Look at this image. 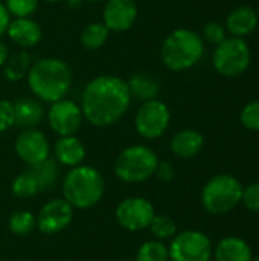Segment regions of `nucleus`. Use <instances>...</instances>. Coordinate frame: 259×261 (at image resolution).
<instances>
[{
    "label": "nucleus",
    "instance_id": "obj_5",
    "mask_svg": "<svg viewBox=\"0 0 259 261\" xmlns=\"http://www.w3.org/2000/svg\"><path fill=\"white\" fill-rule=\"evenodd\" d=\"M159 165L156 151L147 145L137 144L122 150L114 161V174L127 184H140L154 176Z\"/></svg>",
    "mask_w": 259,
    "mask_h": 261
},
{
    "label": "nucleus",
    "instance_id": "obj_39",
    "mask_svg": "<svg viewBox=\"0 0 259 261\" xmlns=\"http://www.w3.org/2000/svg\"><path fill=\"white\" fill-rule=\"evenodd\" d=\"M252 261H259V255L258 257H255V258H252Z\"/></svg>",
    "mask_w": 259,
    "mask_h": 261
},
{
    "label": "nucleus",
    "instance_id": "obj_2",
    "mask_svg": "<svg viewBox=\"0 0 259 261\" xmlns=\"http://www.w3.org/2000/svg\"><path fill=\"white\" fill-rule=\"evenodd\" d=\"M27 86L35 98L44 102L63 99L72 84L69 64L61 58H41L35 61L27 72Z\"/></svg>",
    "mask_w": 259,
    "mask_h": 261
},
{
    "label": "nucleus",
    "instance_id": "obj_12",
    "mask_svg": "<svg viewBox=\"0 0 259 261\" xmlns=\"http://www.w3.org/2000/svg\"><path fill=\"white\" fill-rule=\"evenodd\" d=\"M15 153L21 162L32 167L49 158L50 145L46 135L37 128H24L15 139Z\"/></svg>",
    "mask_w": 259,
    "mask_h": 261
},
{
    "label": "nucleus",
    "instance_id": "obj_3",
    "mask_svg": "<svg viewBox=\"0 0 259 261\" xmlns=\"http://www.w3.org/2000/svg\"><path fill=\"white\" fill-rule=\"evenodd\" d=\"M105 191L102 174L90 165H78L70 168L63 180V199L76 210H89L96 206Z\"/></svg>",
    "mask_w": 259,
    "mask_h": 261
},
{
    "label": "nucleus",
    "instance_id": "obj_35",
    "mask_svg": "<svg viewBox=\"0 0 259 261\" xmlns=\"http://www.w3.org/2000/svg\"><path fill=\"white\" fill-rule=\"evenodd\" d=\"M9 21H11V14L8 12V9H6L5 3H2V2H0V37H2V34H5V32H6Z\"/></svg>",
    "mask_w": 259,
    "mask_h": 261
},
{
    "label": "nucleus",
    "instance_id": "obj_19",
    "mask_svg": "<svg viewBox=\"0 0 259 261\" xmlns=\"http://www.w3.org/2000/svg\"><path fill=\"white\" fill-rule=\"evenodd\" d=\"M227 31L234 37H246L250 32H253L258 26V14L250 6H240L235 8L226 20Z\"/></svg>",
    "mask_w": 259,
    "mask_h": 261
},
{
    "label": "nucleus",
    "instance_id": "obj_25",
    "mask_svg": "<svg viewBox=\"0 0 259 261\" xmlns=\"http://www.w3.org/2000/svg\"><path fill=\"white\" fill-rule=\"evenodd\" d=\"M8 228L15 236H27L37 228V217L31 211H15L8 220Z\"/></svg>",
    "mask_w": 259,
    "mask_h": 261
},
{
    "label": "nucleus",
    "instance_id": "obj_14",
    "mask_svg": "<svg viewBox=\"0 0 259 261\" xmlns=\"http://www.w3.org/2000/svg\"><path fill=\"white\" fill-rule=\"evenodd\" d=\"M137 18V5L134 0H105L102 23L113 32L128 31Z\"/></svg>",
    "mask_w": 259,
    "mask_h": 261
},
{
    "label": "nucleus",
    "instance_id": "obj_32",
    "mask_svg": "<svg viewBox=\"0 0 259 261\" xmlns=\"http://www.w3.org/2000/svg\"><path fill=\"white\" fill-rule=\"evenodd\" d=\"M14 127V104L8 99H0V133Z\"/></svg>",
    "mask_w": 259,
    "mask_h": 261
},
{
    "label": "nucleus",
    "instance_id": "obj_23",
    "mask_svg": "<svg viewBox=\"0 0 259 261\" xmlns=\"http://www.w3.org/2000/svg\"><path fill=\"white\" fill-rule=\"evenodd\" d=\"M31 69V55L26 50L15 52L14 55L8 57L6 63L3 64V73L8 81H20L23 80Z\"/></svg>",
    "mask_w": 259,
    "mask_h": 261
},
{
    "label": "nucleus",
    "instance_id": "obj_28",
    "mask_svg": "<svg viewBox=\"0 0 259 261\" xmlns=\"http://www.w3.org/2000/svg\"><path fill=\"white\" fill-rule=\"evenodd\" d=\"M148 228L151 229V234L157 240H160V242L162 240L172 239L177 234V225H176V222L171 217L163 216V214H156Z\"/></svg>",
    "mask_w": 259,
    "mask_h": 261
},
{
    "label": "nucleus",
    "instance_id": "obj_21",
    "mask_svg": "<svg viewBox=\"0 0 259 261\" xmlns=\"http://www.w3.org/2000/svg\"><path fill=\"white\" fill-rule=\"evenodd\" d=\"M127 84H128L131 96H136L142 102L150 101V99H156L159 92H160V84L157 83V80L153 78L151 75H147V73L133 75Z\"/></svg>",
    "mask_w": 259,
    "mask_h": 261
},
{
    "label": "nucleus",
    "instance_id": "obj_36",
    "mask_svg": "<svg viewBox=\"0 0 259 261\" xmlns=\"http://www.w3.org/2000/svg\"><path fill=\"white\" fill-rule=\"evenodd\" d=\"M8 57H9V52H8V46L3 43V41H0V67L6 63V60H8Z\"/></svg>",
    "mask_w": 259,
    "mask_h": 261
},
{
    "label": "nucleus",
    "instance_id": "obj_10",
    "mask_svg": "<svg viewBox=\"0 0 259 261\" xmlns=\"http://www.w3.org/2000/svg\"><path fill=\"white\" fill-rule=\"evenodd\" d=\"M154 216V206L143 197H127L116 206L114 211L118 225L130 232L147 229Z\"/></svg>",
    "mask_w": 259,
    "mask_h": 261
},
{
    "label": "nucleus",
    "instance_id": "obj_8",
    "mask_svg": "<svg viewBox=\"0 0 259 261\" xmlns=\"http://www.w3.org/2000/svg\"><path fill=\"white\" fill-rule=\"evenodd\" d=\"M172 261H211L214 255L212 242L200 231H183L172 237L168 248Z\"/></svg>",
    "mask_w": 259,
    "mask_h": 261
},
{
    "label": "nucleus",
    "instance_id": "obj_4",
    "mask_svg": "<svg viewBox=\"0 0 259 261\" xmlns=\"http://www.w3.org/2000/svg\"><path fill=\"white\" fill-rule=\"evenodd\" d=\"M203 50V38L195 31L180 28L165 38L160 49V58L169 70L183 72L200 61Z\"/></svg>",
    "mask_w": 259,
    "mask_h": 261
},
{
    "label": "nucleus",
    "instance_id": "obj_31",
    "mask_svg": "<svg viewBox=\"0 0 259 261\" xmlns=\"http://www.w3.org/2000/svg\"><path fill=\"white\" fill-rule=\"evenodd\" d=\"M203 35L209 43L220 44L221 41L226 40V29L218 21H209V23H206V26L203 29Z\"/></svg>",
    "mask_w": 259,
    "mask_h": 261
},
{
    "label": "nucleus",
    "instance_id": "obj_29",
    "mask_svg": "<svg viewBox=\"0 0 259 261\" xmlns=\"http://www.w3.org/2000/svg\"><path fill=\"white\" fill-rule=\"evenodd\" d=\"M5 6L11 15L15 18H23V17H31L37 8H38V0H6Z\"/></svg>",
    "mask_w": 259,
    "mask_h": 261
},
{
    "label": "nucleus",
    "instance_id": "obj_6",
    "mask_svg": "<svg viewBox=\"0 0 259 261\" xmlns=\"http://www.w3.org/2000/svg\"><path fill=\"white\" fill-rule=\"evenodd\" d=\"M243 197V185L232 174H217L202 190V205L214 216L231 213Z\"/></svg>",
    "mask_w": 259,
    "mask_h": 261
},
{
    "label": "nucleus",
    "instance_id": "obj_15",
    "mask_svg": "<svg viewBox=\"0 0 259 261\" xmlns=\"http://www.w3.org/2000/svg\"><path fill=\"white\" fill-rule=\"evenodd\" d=\"M6 32H8L9 38L17 46H20L23 49L37 46L43 37V31H41L40 24L35 20H32L31 17L11 20Z\"/></svg>",
    "mask_w": 259,
    "mask_h": 261
},
{
    "label": "nucleus",
    "instance_id": "obj_18",
    "mask_svg": "<svg viewBox=\"0 0 259 261\" xmlns=\"http://www.w3.org/2000/svg\"><path fill=\"white\" fill-rule=\"evenodd\" d=\"M205 145V138L197 130H180L171 139V151L182 159H191L197 156Z\"/></svg>",
    "mask_w": 259,
    "mask_h": 261
},
{
    "label": "nucleus",
    "instance_id": "obj_17",
    "mask_svg": "<svg viewBox=\"0 0 259 261\" xmlns=\"http://www.w3.org/2000/svg\"><path fill=\"white\" fill-rule=\"evenodd\" d=\"M14 104V125L20 128H34L43 121L44 109L38 99L21 96Z\"/></svg>",
    "mask_w": 259,
    "mask_h": 261
},
{
    "label": "nucleus",
    "instance_id": "obj_1",
    "mask_svg": "<svg viewBox=\"0 0 259 261\" xmlns=\"http://www.w3.org/2000/svg\"><path fill=\"white\" fill-rule=\"evenodd\" d=\"M130 104L131 93L127 81L113 75H101L84 87L79 107L89 124L110 127L124 118Z\"/></svg>",
    "mask_w": 259,
    "mask_h": 261
},
{
    "label": "nucleus",
    "instance_id": "obj_22",
    "mask_svg": "<svg viewBox=\"0 0 259 261\" xmlns=\"http://www.w3.org/2000/svg\"><path fill=\"white\" fill-rule=\"evenodd\" d=\"M29 171L32 173V176L37 180L38 191H49V190H52L56 185L58 177H60L58 164H56V161H53L50 158H47L46 161H43V162H40L37 165H32L29 168Z\"/></svg>",
    "mask_w": 259,
    "mask_h": 261
},
{
    "label": "nucleus",
    "instance_id": "obj_38",
    "mask_svg": "<svg viewBox=\"0 0 259 261\" xmlns=\"http://www.w3.org/2000/svg\"><path fill=\"white\" fill-rule=\"evenodd\" d=\"M82 2H92V3H95V2H102V0H82Z\"/></svg>",
    "mask_w": 259,
    "mask_h": 261
},
{
    "label": "nucleus",
    "instance_id": "obj_27",
    "mask_svg": "<svg viewBox=\"0 0 259 261\" xmlns=\"http://www.w3.org/2000/svg\"><path fill=\"white\" fill-rule=\"evenodd\" d=\"M169 251L160 240L145 242L136 254V261H168Z\"/></svg>",
    "mask_w": 259,
    "mask_h": 261
},
{
    "label": "nucleus",
    "instance_id": "obj_16",
    "mask_svg": "<svg viewBox=\"0 0 259 261\" xmlns=\"http://www.w3.org/2000/svg\"><path fill=\"white\" fill-rule=\"evenodd\" d=\"M53 151L56 162L69 168L81 165L85 159V147L75 135L60 136V139L55 142Z\"/></svg>",
    "mask_w": 259,
    "mask_h": 261
},
{
    "label": "nucleus",
    "instance_id": "obj_33",
    "mask_svg": "<svg viewBox=\"0 0 259 261\" xmlns=\"http://www.w3.org/2000/svg\"><path fill=\"white\" fill-rule=\"evenodd\" d=\"M241 202L247 206V210L259 213V182L249 185L247 188H243Z\"/></svg>",
    "mask_w": 259,
    "mask_h": 261
},
{
    "label": "nucleus",
    "instance_id": "obj_34",
    "mask_svg": "<svg viewBox=\"0 0 259 261\" xmlns=\"http://www.w3.org/2000/svg\"><path fill=\"white\" fill-rule=\"evenodd\" d=\"M154 174H156L160 180L168 182V180H171V179L174 177V168H172V165L168 164V162H159V165H157Z\"/></svg>",
    "mask_w": 259,
    "mask_h": 261
},
{
    "label": "nucleus",
    "instance_id": "obj_9",
    "mask_svg": "<svg viewBox=\"0 0 259 261\" xmlns=\"http://www.w3.org/2000/svg\"><path fill=\"white\" fill-rule=\"evenodd\" d=\"M171 113L165 102L160 99H150L142 102L134 116L136 132L143 139H157L169 127Z\"/></svg>",
    "mask_w": 259,
    "mask_h": 261
},
{
    "label": "nucleus",
    "instance_id": "obj_11",
    "mask_svg": "<svg viewBox=\"0 0 259 261\" xmlns=\"http://www.w3.org/2000/svg\"><path fill=\"white\" fill-rule=\"evenodd\" d=\"M82 112L81 107L72 99H60L52 102L50 110L47 113L49 127L58 136H72L75 135L82 124Z\"/></svg>",
    "mask_w": 259,
    "mask_h": 261
},
{
    "label": "nucleus",
    "instance_id": "obj_7",
    "mask_svg": "<svg viewBox=\"0 0 259 261\" xmlns=\"http://www.w3.org/2000/svg\"><path fill=\"white\" fill-rule=\"evenodd\" d=\"M252 61V52L243 38L232 37L221 41L214 52V67L215 70L227 78L240 76L247 70Z\"/></svg>",
    "mask_w": 259,
    "mask_h": 261
},
{
    "label": "nucleus",
    "instance_id": "obj_37",
    "mask_svg": "<svg viewBox=\"0 0 259 261\" xmlns=\"http://www.w3.org/2000/svg\"><path fill=\"white\" fill-rule=\"evenodd\" d=\"M46 2H50V3H58V2H63V0H46Z\"/></svg>",
    "mask_w": 259,
    "mask_h": 261
},
{
    "label": "nucleus",
    "instance_id": "obj_13",
    "mask_svg": "<svg viewBox=\"0 0 259 261\" xmlns=\"http://www.w3.org/2000/svg\"><path fill=\"white\" fill-rule=\"evenodd\" d=\"M73 210L75 208L64 199H52L38 213V229L47 236H53L64 231L73 220Z\"/></svg>",
    "mask_w": 259,
    "mask_h": 261
},
{
    "label": "nucleus",
    "instance_id": "obj_20",
    "mask_svg": "<svg viewBox=\"0 0 259 261\" xmlns=\"http://www.w3.org/2000/svg\"><path fill=\"white\" fill-rule=\"evenodd\" d=\"M215 261H252V249L240 237H226L214 249Z\"/></svg>",
    "mask_w": 259,
    "mask_h": 261
},
{
    "label": "nucleus",
    "instance_id": "obj_30",
    "mask_svg": "<svg viewBox=\"0 0 259 261\" xmlns=\"http://www.w3.org/2000/svg\"><path fill=\"white\" fill-rule=\"evenodd\" d=\"M241 124L252 132H259V101H252L241 110Z\"/></svg>",
    "mask_w": 259,
    "mask_h": 261
},
{
    "label": "nucleus",
    "instance_id": "obj_26",
    "mask_svg": "<svg viewBox=\"0 0 259 261\" xmlns=\"http://www.w3.org/2000/svg\"><path fill=\"white\" fill-rule=\"evenodd\" d=\"M11 191L18 199H29V197H34L37 193H40L37 180H35V177L32 176V173L29 170L24 171V173H20L12 180Z\"/></svg>",
    "mask_w": 259,
    "mask_h": 261
},
{
    "label": "nucleus",
    "instance_id": "obj_24",
    "mask_svg": "<svg viewBox=\"0 0 259 261\" xmlns=\"http://www.w3.org/2000/svg\"><path fill=\"white\" fill-rule=\"evenodd\" d=\"M108 35H110V29L104 23L93 21L82 29L81 44L89 50H96V49H101L107 43Z\"/></svg>",
    "mask_w": 259,
    "mask_h": 261
}]
</instances>
